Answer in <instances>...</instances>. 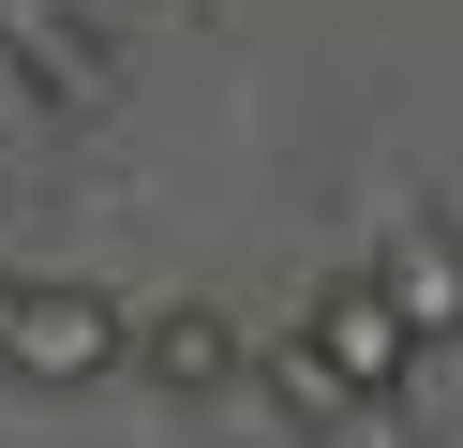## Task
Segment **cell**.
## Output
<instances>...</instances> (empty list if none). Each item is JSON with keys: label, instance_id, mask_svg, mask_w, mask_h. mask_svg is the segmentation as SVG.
Instances as JSON below:
<instances>
[{"label": "cell", "instance_id": "6da1fadb", "mask_svg": "<svg viewBox=\"0 0 463 448\" xmlns=\"http://www.w3.org/2000/svg\"><path fill=\"white\" fill-rule=\"evenodd\" d=\"M284 344H299L314 374L344 388V404H403V374H419V358H433L419 329L389 314V284H373V269H344V284H314V314L284 329Z\"/></svg>", "mask_w": 463, "mask_h": 448}, {"label": "cell", "instance_id": "7a4b0ae2", "mask_svg": "<svg viewBox=\"0 0 463 448\" xmlns=\"http://www.w3.org/2000/svg\"><path fill=\"white\" fill-rule=\"evenodd\" d=\"M120 299L105 284H15V329H0V374H31V388H90L120 374Z\"/></svg>", "mask_w": 463, "mask_h": 448}, {"label": "cell", "instance_id": "3957f363", "mask_svg": "<svg viewBox=\"0 0 463 448\" xmlns=\"http://www.w3.org/2000/svg\"><path fill=\"white\" fill-rule=\"evenodd\" d=\"M120 374H150V388H180V404H210V388L254 374V329L224 314V299H165V314L120 329Z\"/></svg>", "mask_w": 463, "mask_h": 448}, {"label": "cell", "instance_id": "277c9868", "mask_svg": "<svg viewBox=\"0 0 463 448\" xmlns=\"http://www.w3.org/2000/svg\"><path fill=\"white\" fill-rule=\"evenodd\" d=\"M359 269L389 284V314L419 329V344H449V329H463V239L433 224V209H389V239H373Z\"/></svg>", "mask_w": 463, "mask_h": 448}, {"label": "cell", "instance_id": "5b68a950", "mask_svg": "<svg viewBox=\"0 0 463 448\" xmlns=\"http://www.w3.org/2000/svg\"><path fill=\"white\" fill-rule=\"evenodd\" d=\"M314 448H403V404H314Z\"/></svg>", "mask_w": 463, "mask_h": 448}, {"label": "cell", "instance_id": "8992f818", "mask_svg": "<svg viewBox=\"0 0 463 448\" xmlns=\"http://www.w3.org/2000/svg\"><path fill=\"white\" fill-rule=\"evenodd\" d=\"M0 329H15V269H0Z\"/></svg>", "mask_w": 463, "mask_h": 448}]
</instances>
